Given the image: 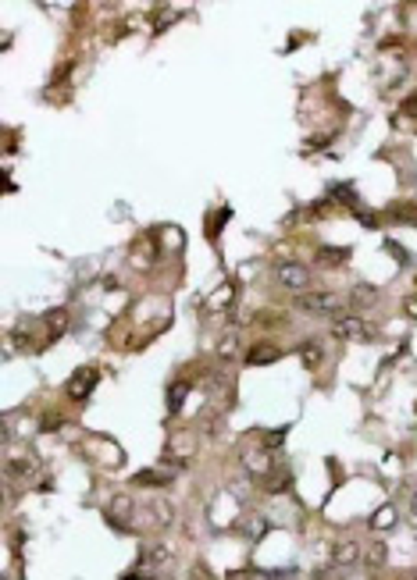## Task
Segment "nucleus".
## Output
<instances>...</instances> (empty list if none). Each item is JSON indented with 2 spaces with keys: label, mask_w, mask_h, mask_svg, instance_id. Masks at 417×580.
I'll return each mask as SVG.
<instances>
[{
  "label": "nucleus",
  "mask_w": 417,
  "mask_h": 580,
  "mask_svg": "<svg viewBox=\"0 0 417 580\" xmlns=\"http://www.w3.org/2000/svg\"><path fill=\"white\" fill-rule=\"evenodd\" d=\"M150 509H153V516L161 520V527H168V523H171V516H175V509H171V505H168V502H164L161 495H157V498L150 502Z\"/></svg>",
  "instance_id": "nucleus-20"
},
{
  "label": "nucleus",
  "mask_w": 417,
  "mask_h": 580,
  "mask_svg": "<svg viewBox=\"0 0 417 580\" xmlns=\"http://www.w3.org/2000/svg\"><path fill=\"white\" fill-rule=\"evenodd\" d=\"M229 214H232V210H229V207H222V210L211 217V224H207V235L215 239V235H218V224H222V221H229Z\"/></svg>",
  "instance_id": "nucleus-27"
},
{
  "label": "nucleus",
  "mask_w": 417,
  "mask_h": 580,
  "mask_svg": "<svg viewBox=\"0 0 417 580\" xmlns=\"http://www.w3.org/2000/svg\"><path fill=\"white\" fill-rule=\"evenodd\" d=\"M278 356H282V349L271 346V342H261V346L247 349V363H250V367H268V363H275Z\"/></svg>",
  "instance_id": "nucleus-8"
},
{
  "label": "nucleus",
  "mask_w": 417,
  "mask_h": 580,
  "mask_svg": "<svg viewBox=\"0 0 417 580\" xmlns=\"http://www.w3.org/2000/svg\"><path fill=\"white\" fill-rule=\"evenodd\" d=\"M396 523H399L396 505H381V509L371 516V527H374V530H389V527H396Z\"/></svg>",
  "instance_id": "nucleus-14"
},
{
  "label": "nucleus",
  "mask_w": 417,
  "mask_h": 580,
  "mask_svg": "<svg viewBox=\"0 0 417 580\" xmlns=\"http://www.w3.org/2000/svg\"><path fill=\"white\" fill-rule=\"evenodd\" d=\"M346 260H350V249H346V246H342V249H339V246H321V249L314 253V263H318V267H342Z\"/></svg>",
  "instance_id": "nucleus-9"
},
{
  "label": "nucleus",
  "mask_w": 417,
  "mask_h": 580,
  "mask_svg": "<svg viewBox=\"0 0 417 580\" xmlns=\"http://www.w3.org/2000/svg\"><path fill=\"white\" fill-rule=\"evenodd\" d=\"M104 516H107V523H111V527L125 530V527L132 523V516H136V498H132V495H125V491L111 495V502H107Z\"/></svg>",
  "instance_id": "nucleus-3"
},
{
  "label": "nucleus",
  "mask_w": 417,
  "mask_h": 580,
  "mask_svg": "<svg viewBox=\"0 0 417 580\" xmlns=\"http://www.w3.org/2000/svg\"><path fill=\"white\" fill-rule=\"evenodd\" d=\"M40 427H43V431H50V427H61V417H58V413H54V417H50V413H47V417H43V424H40Z\"/></svg>",
  "instance_id": "nucleus-28"
},
{
  "label": "nucleus",
  "mask_w": 417,
  "mask_h": 580,
  "mask_svg": "<svg viewBox=\"0 0 417 580\" xmlns=\"http://www.w3.org/2000/svg\"><path fill=\"white\" fill-rule=\"evenodd\" d=\"M357 217H360V224H367V228H374V224H378V217H374V214H360V210H357Z\"/></svg>",
  "instance_id": "nucleus-32"
},
{
  "label": "nucleus",
  "mask_w": 417,
  "mask_h": 580,
  "mask_svg": "<svg viewBox=\"0 0 417 580\" xmlns=\"http://www.w3.org/2000/svg\"><path fill=\"white\" fill-rule=\"evenodd\" d=\"M43 321H47V328H50V335L58 339V335L65 332V321H68V314H65V310H50V314H47Z\"/></svg>",
  "instance_id": "nucleus-22"
},
{
  "label": "nucleus",
  "mask_w": 417,
  "mask_h": 580,
  "mask_svg": "<svg viewBox=\"0 0 417 580\" xmlns=\"http://www.w3.org/2000/svg\"><path fill=\"white\" fill-rule=\"evenodd\" d=\"M314 580H339V569H335V566H332V569H321Z\"/></svg>",
  "instance_id": "nucleus-31"
},
{
  "label": "nucleus",
  "mask_w": 417,
  "mask_h": 580,
  "mask_svg": "<svg viewBox=\"0 0 417 580\" xmlns=\"http://www.w3.org/2000/svg\"><path fill=\"white\" fill-rule=\"evenodd\" d=\"M189 456H193V438H189V434H175V438H171V445H168V452H164V459L185 463Z\"/></svg>",
  "instance_id": "nucleus-10"
},
{
  "label": "nucleus",
  "mask_w": 417,
  "mask_h": 580,
  "mask_svg": "<svg viewBox=\"0 0 417 580\" xmlns=\"http://www.w3.org/2000/svg\"><path fill=\"white\" fill-rule=\"evenodd\" d=\"M296 307L307 314H335L342 310V296L339 292H310V296H296Z\"/></svg>",
  "instance_id": "nucleus-4"
},
{
  "label": "nucleus",
  "mask_w": 417,
  "mask_h": 580,
  "mask_svg": "<svg viewBox=\"0 0 417 580\" xmlns=\"http://www.w3.org/2000/svg\"><path fill=\"white\" fill-rule=\"evenodd\" d=\"M410 516H413V520H417V495H413V498H410Z\"/></svg>",
  "instance_id": "nucleus-34"
},
{
  "label": "nucleus",
  "mask_w": 417,
  "mask_h": 580,
  "mask_svg": "<svg viewBox=\"0 0 417 580\" xmlns=\"http://www.w3.org/2000/svg\"><path fill=\"white\" fill-rule=\"evenodd\" d=\"M229 303H232V281H225V285L218 288V292H215V300L207 303V307H211V310H218V307H229Z\"/></svg>",
  "instance_id": "nucleus-23"
},
{
  "label": "nucleus",
  "mask_w": 417,
  "mask_h": 580,
  "mask_svg": "<svg viewBox=\"0 0 417 580\" xmlns=\"http://www.w3.org/2000/svg\"><path fill=\"white\" fill-rule=\"evenodd\" d=\"M286 434H289V427H278V431H268L261 445H264V449H278V445L286 442Z\"/></svg>",
  "instance_id": "nucleus-26"
},
{
  "label": "nucleus",
  "mask_w": 417,
  "mask_h": 580,
  "mask_svg": "<svg viewBox=\"0 0 417 580\" xmlns=\"http://www.w3.org/2000/svg\"><path fill=\"white\" fill-rule=\"evenodd\" d=\"M139 562H168V548H164V545H150V548L139 555Z\"/></svg>",
  "instance_id": "nucleus-24"
},
{
  "label": "nucleus",
  "mask_w": 417,
  "mask_h": 580,
  "mask_svg": "<svg viewBox=\"0 0 417 580\" xmlns=\"http://www.w3.org/2000/svg\"><path fill=\"white\" fill-rule=\"evenodd\" d=\"M121 580H153V576H150V573H143V569H129Z\"/></svg>",
  "instance_id": "nucleus-29"
},
{
  "label": "nucleus",
  "mask_w": 417,
  "mask_h": 580,
  "mask_svg": "<svg viewBox=\"0 0 417 580\" xmlns=\"http://www.w3.org/2000/svg\"><path fill=\"white\" fill-rule=\"evenodd\" d=\"M360 559H364V548H360L357 541H342V545L332 548V566H335V569H350V566H357Z\"/></svg>",
  "instance_id": "nucleus-7"
},
{
  "label": "nucleus",
  "mask_w": 417,
  "mask_h": 580,
  "mask_svg": "<svg viewBox=\"0 0 417 580\" xmlns=\"http://www.w3.org/2000/svg\"><path fill=\"white\" fill-rule=\"evenodd\" d=\"M403 307H406V314H410V317H417V292H413V296H406V303H403Z\"/></svg>",
  "instance_id": "nucleus-30"
},
{
  "label": "nucleus",
  "mask_w": 417,
  "mask_h": 580,
  "mask_svg": "<svg viewBox=\"0 0 417 580\" xmlns=\"http://www.w3.org/2000/svg\"><path fill=\"white\" fill-rule=\"evenodd\" d=\"M364 559H367V566H371V569H378V566H385V559H389V548H385L381 541H371V545L364 548Z\"/></svg>",
  "instance_id": "nucleus-16"
},
{
  "label": "nucleus",
  "mask_w": 417,
  "mask_h": 580,
  "mask_svg": "<svg viewBox=\"0 0 417 580\" xmlns=\"http://www.w3.org/2000/svg\"><path fill=\"white\" fill-rule=\"evenodd\" d=\"M36 470H40V463H36L33 456L8 459V477H22V481H29V477H36Z\"/></svg>",
  "instance_id": "nucleus-11"
},
{
  "label": "nucleus",
  "mask_w": 417,
  "mask_h": 580,
  "mask_svg": "<svg viewBox=\"0 0 417 580\" xmlns=\"http://www.w3.org/2000/svg\"><path fill=\"white\" fill-rule=\"evenodd\" d=\"M97 381H100V374H97V367H82V371H75L72 374V381H68V399L72 403H82V399H90L93 395V388H97Z\"/></svg>",
  "instance_id": "nucleus-5"
},
{
  "label": "nucleus",
  "mask_w": 417,
  "mask_h": 580,
  "mask_svg": "<svg viewBox=\"0 0 417 580\" xmlns=\"http://www.w3.org/2000/svg\"><path fill=\"white\" fill-rule=\"evenodd\" d=\"M399 114H403V118H417V89L406 93V97L399 100Z\"/></svg>",
  "instance_id": "nucleus-25"
},
{
  "label": "nucleus",
  "mask_w": 417,
  "mask_h": 580,
  "mask_svg": "<svg viewBox=\"0 0 417 580\" xmlns=\"http://www.w3.org/2000/svg\"><path fill=\"white\" fill-rule=\"evenodd\" d=\"M185 395H189V381H171V388H168V413H182Z\"/></svg>",
  "instance_id": "nucleus-12"
},
{
  "label": "nucleus",
  "mask_w": 417,
  "mask_h": 580,
  "mask_svg": "<svg viewBox=\"0 0 417 580\" xmlns=\"http://www.w3.org/2000/svg\"><path fill=\"white\" fill-rule=\"evenodd\" d=\"M275 274H278V281L286 285V288H293V292H303V288H310V267H303V263H278L275 267Z\"/></svg>",
  "instance_id": "nucleus-6"
},
{
  "label": "nucleus",
  "mask_w": 417,
  "mask_h": 580,
  "mask_svg": "<svg viewBox=\"0 0 417 580\" xmlns=\"http://www.w3.org/2000/svg\"><path fill=\"white\" fill-rule=\"evenodd\" d=\"M332 335L342 339V342H371L374 339V328L364 317H357V314H339L332 321Z\"/></svg>",
  "instance_id": "nucleus-1"
},
{
  "label": "nucleus",
  "mask_w": 417,
  "mask_h": 580,
  "mask_svg": "<svg viewBox=\"0 0 417 580\" xmlns=\"http://www.w3.org/2000/svg\"><path fill=\"white\" fill-rule=\"evenodd\" d=\"M200 431H203V434H211V438L222 434V431H225V410H215L211 417H203V420H200Z\"/></svg>",
  "instance_id": "nucleus-15"
},
{
  "label": "nucleus",
  "mask_w": 417,
  "mask_h": 580,
  "mask_svg": "<svg viewBox=\"0 0 417 580\" xmlns=\"http://www.w3.org/2000/svg\"><path fill=\"white\" fill-rule=\"evenodd\" d=\"M236 353H239V335H236V332H229V335L218 342V356H222V360H232Z\"/></svg>",
  "instance_id": "nucleus-19"
},
{
  "label": "nucleus",
  "mask_w": 417,
  "mask_h": 580,
  "mask_svg": "<svg viewBox=\"0 0 417 580\" xmlns=\"http://www.w3.org/2000/svg\"><path fill=\"white\" fill-rule=\"evenodd\" d=\"M392 221L417 224V207H413V203H399V207H392Z\"/></svg>",
  "instance_id": "nucleus-21"
},
{
  "label": "nucleus",
  "mask_w": 417,
  "mask_h": 580,
  "mask_svg": "<svg viewBox=\"0 0 417 580\" xmlns=\"http://www.w3.org/2000/svg\"><path fill=\"white\" fill-rule=\"evenodd\" d=\"M193 580H211V573H207V569H193Z\"/></svg>",
  "instance_id": "nucleus-33"
},
{
  "label": "nucleus",
  "mask_w": 417,
  "mask_h": 580,
  "mask_svg": "<svg viewBox=\"0 0 417 580\" xmlns=\"http://www.w3.org/2000/svg\"><path fill=\"white\" fill-rule=\"evenodd\" d=\"M374 300H378V288H374V285H357V288H353V303H357V307H371Z\"/></svg>",
  "instance_id": "nucleus-17"
},
{
  "label": "nucleus",
  "mask_w": 417,
  "mask_h": 580,
  "mask_svg": "<svg viewBox=\"0 0 417 580\" xmlns=\"http://www.w3.org/2000/svg\"><path fill=\"white\" fill-rule=\"evenodd\" d=\"M328 192H332V199H339V203H346V207H357V192H353V185L339 182V185H332Z\"/></svg>",
  "instance_id": "nucleus-18"
},
{
  "label": "nucleus",
  "mask_w": 417,
  "mask_h": 580,
  "mask_svg": "<svg viewBox=\"0 0 417 580\" xmlns=\"http://www.w3.org/2000/svg\"><path fill=\"white\" fill-rule=\"evenodd\" d=\"M300 360L307 363V367H321V360H325V349H321V342H300Z\"/></svg>",
  "instance_id": "nucleus-13"
},
{
  "label": "nucleus",
  "mask_w": 417,
  "mask_h": 580,
  "mask_svg": "<svg viewBox=\"0 0 417 580\" xmlns=\"http://www.w3.org/2000/svg\"><path fill=\"white\" fill-rule=\"evenodd\" d=\"M239 459H243V466H247L254 477H271V474H275L271 449H264V445H243Z\"/></svg>",
  "instance_id": "nucleus-2"
}]
</instances>
